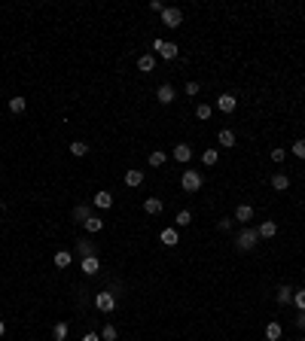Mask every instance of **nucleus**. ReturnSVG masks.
Instances as JSON below:
<instances>
[{
    "label": "nucleus",
    "instance_id": "nucleus-1",
    "mask_svg": "<svg viewBox=\"0 0 305 341\" xmlns=\"http://www.w3.org/2000/svg\"><path fill=\"white\" fill-rule=\"evenodd\" d=\"M256 241H259V232L256 229H244V232H238V238H235V247L247 253V250L256 247Z\"/></svg>",
    "mask_w": 305,
    "mask_h": 341
},
{
    "label": "nucleus",
    "instance_id": "nucleus-2",
    "mask_svg": "<svg viewBox=\"0 0 305 341\" xmlns=\"http://www.w3.org/2000/svg\"><path fill=\"white\" fill-rule=\"evenodd\" d=\"M95 308L98 311H104V314H110V311H116V292H98L95 295Z\"/></svg>",
    "mask_w": 305,
    "mask_h": 341
},
{
    "label": "nucleus",
    "instance_id": "nucleus-3",
    "mask_svg": "<svg viewBox=\"0 0 305 341\" xmlns=\"http://www.w3.org/2000/svg\"><path fill=\"white\" fill-rule=\"evenodd\" d=\"M180 21H183V13H180L177 6H165V9H162V25H165V28H177Z\"/></svg>",
    "mask_w": 305,
    "mask_h": 341
},
{
    "label": "nucleus",
    "instance_id": "nucleus-4",
    "mask_svg": "<svg viewBox=\"0 0 305 341\" xmlns=\"http://www.w3.org/2000/svg\"><path fill=\"white\" fill-rule=\"evenodd\" d=\"M153 49L159 52L162 58H168V61H171V58H177V43H165V40H159V37H156V40H153Z\"/></svg>",
    "mask_w": 305,
    "mask_h": 341
},
{
    "label": "nucleus",
    "instance_id": "nucleus-5",
    "mask_svg": "<svg viewBox=\"0 0 305 341\" xmlns=\"http://www.w3.org/2000/svg\"><path fill=\"white\" fill-rule=\"evenodd\" d=\"M180 183H183L186 192H198V189H201V174H198V170H186Z\"/></svg>",
    "mask_w": 305,
    "mask_h": 341
},
{
    "label": "nucleus",
    "instance_id": "nucleus-6",
    "mask_svg": "<svg viewBox=\"0 0 305 341\" xmlns=\"http://www.w3.org/2000/svg\"><path fill=\"white\" fill-rule=\"evenodd\" d=\"M80 268H83L86 277H95L98 268H101V259H98V256H86V259H80Z\"/></svg>",
    "mask_w": 305,
    "mask_h": 341
},
{
    "label": "nucleus",
    "instance_id": "nucleus-7",
    "mask_svg": "<svg viewBox=\"0 0 305 341\" xmlns=\"http://www.w3.org/2000/svg\"><path fill=\"white\" fill-rule=\"evenodd\" d=\"M92 204L98 210H107V207H113V192H107V189H101V192H95V198H92Z\"/></svg>",
    "mask_w": 305,
    "mask_h": 341
},
{
    "label": "nucleus",
    "instance_id": "nucleus-8",
    "mask_svg": "<svg viewBox=\"0 0 305 341\" xmlns=\"http://www.w3.org/2000/svg\"><path fill=\"white\" fill-rule=\"evenodd\" d=\"M235 107H238L235 95H220V98H217V110H220V113H232Z\"/></svg>",
    "mask_w": 305,
    "mask_h": 341
},
{
    "label": "nucleus",
    "instance_id": "nucleus-9",
    "mask_svg": "<svg viewBox=\"0 0 305 341\" xmlns=\"http://www.w3.org/2000/svg\"><path fill=\"white\" fill-rule=\"evenodd\" d=\"M177 95H174V85H159V92H156V101H159V104H171V101H174Z\"/></svg>",
    "mask_w": 305,
    "mask_h": 341
},
{
    "label": "nucleus",
    "instance_id": "nucleus-10",
    "mask_svg": "<svg viewBox=\"0 0 305 341\" xmlns=\"http://www.w3.org/2000/svg\"><path fill=\"white\" fill-rule=\"evenodd\" d=\"M189 158H193V150H189L186 143H177L174 146V162H180V165H186Z\"/></svg>",
    "mask_w": 305,
    "mask_h": 341
},
{
    "label": "nucleus",
    "instance_id": "nucleus-11",
    "mask_svg": "<svg viewBox=\"0 0 305 341\" xmlns=\"http://www.w3.org/2000/svg\"><path fill=\"white\" fill-rule=\"evenodd\" d=\"M144 210L150 213V217H159V213L165 210V204H162L159 198H146V201H144Z\"/></svg>",
    "mask_w": 305,
    "mask_h": 341
},
{
    "label": "nucleus",
    "instance_id": "nucleus-12",
    "mask_svg": "<svg viewBox=\"0 0 305 341\" xmlns=\"http://www.w3.org/2000/svg\"><path fill=\"white\" fill-rule=\"evenodd\" d=\"M144 183V170H126V186L128 189H138Z\"/></svg>",
    "mask_w": 305,
    "mask_h": 341
},
{
    "label": "nucleus",
    "instance_id": "nucleus-13",
    "mask_svg": "<svg viewBox=\"0 0 305 341\" xmlns=\"http://www.w3.org/2000/svg\"><path fill=\"white\" fill-rule=\"evenodd\" d=\"M159 238H162V244H165V247H177V244H180L177 229H162V235H159Z\"/></svg>",
    "mask_w": 305,
    "mask_h": 341
},
{
    "label": "nucleus",
    "instance_id": "nucleus-14",
    "mask_svg": "<svg viewBox=\"0 0 305 341\" xmlns=\"http://www.w3.org/2000/svg\"><path fill=\"white\" fill-rule=\"evenodd\" d=\"M138 70L141 73H153L156 70V58H153V55H141V58H138Z\"/></svg>",
    "mask_w": 305,
    "mask_h": 341
},
{
    "label": "nucleus",
    "instance_id": "nucleus-15",
    "mask_svg": "<svg viewBox=\"0 0 305 341\" xmlns=\"http://www.w3.org/2000/svg\"><path fill=\"white\" fill-rule=\"evenodd\" d=\"M256 232H259V238H275V232H278V222H275V220H266V222L259 225Z\"/></svg>",
    "mask_w": 305,
    "mask_h": 341
},
{
    "label": "nucleus",
    "instance_id": "nucleus-16",
    "mask_svg": "<svg viewBox=\"0 0 305 341\" xmlns=\"http://www.w3.org/2000/svg\"><path fill=\"white\" fill-rule=\"evenodd\" d=\"M235 220H238V222H251L253 220V207H251V204H241V207L235 210Z\"/></svg>",
    "mask_w": 305,
    "mask_h": 341
},
{
    "label": "nucleus",
    "instance_id": "nucleus-17",
    "mask_svg": "<svg viewBox=\"0 0 305 341\" xmlns=\"http://www.w3.org/2000/svg\"><path fill=\"white\" fill-rule=\"evenodd\" d=\"M83 225H86V232H92V235H95V232H101V229H104V220H101V217H95V213H92V217H89Z\"/></svg>",
    "mask_w": 305,
    "mask_h": 341
},
{
    "label": "nucleus",
    "instance_id": "nucleus-18",
    "mask_svg": "<svg viewBox=\"0 0 305 341\" xmlns=\"http://www.w3.org/2000/svg\"><path fill=\"white\" fill-rule=\"evenodd\" d=\"M217 140H220V146H226V150H229V146H235V131L223 128V131L217 134Z\"/></svg>",
    "mask_w": 305,
    "mask_h": 341
},
{
    "label": "nucleus",
    "instance_id": "nucleus-19",
    "mask_svg": "<svg viewBox=\"0 0 305 341\" xmlns=\"http://www.w3.org/2000/svg\"><path fill=\"white\" fill-rule=\"evenodd\" d=\"M76 250H80L83 259H86V256H98V247H95L92 241H80V244H76Z\"/></svg>",
    "mask_w": 305,
    "mask_h": 341
},
{
    "label": "nucleus",
    "instance_id": "nucleus-20",
    "mask_svg": "<svg viewBox=\"0 0 305 341\" xmlns=\"http://www.w3.org/2000/svg\"><path fill=\"white\" fill-rule=\"evenodd\" d=\"M287 186H290V177H287V174H275V177H272V189H275V192H284Z\"/></svg>",
    "mask_w": 305,
    "mask_h": 341
},
{
    "label": "nucleus",
    "instance_id": "nucleus-21",
    "mask_svg": "<svg viewBox=\"0 0 305 341\" xmlns=\"http://www.w3.org/2000/svg\"><path fill=\"white\" fill-rule=\"evenodd\" d=\"M275 299H278L281 305H290V302H293V290H290V287H278Z\"/></svg>",
    "mask_w": 305,
    "mask_h": 341
},
{
    "label": "nucleus",
    "instance_id": "nucleus-22",
    "mask_svg": "<svg viewBox=\"0 0 305 341\" xmlns=\"http://www.w3.org/2000/svg\"><path fill=\"white\" fill-rule=\"evenodd\" d=\"M281 332H284V329H281V323H269V326H266V338H269V341H278Z\"/></svg>",
    "mask_w": 305,
    "mask_h": 341
},
{
    "label": "nucleus",
    "instance_id": "nucleus-23",
    "mask_svg": "<svg viewBox=\"0 0 305 341\" xmlns=\"http://www.w3.org/2000/svg\"><path fill=\"white\" fill-rule=\"evenodd\" d=\"M89 217H92V207H86V204H80V207L73 210V220H76V222H86Z\"/></svg>",
    "mask_w": 305,
    "mask_h": 341
},
{
    "label": "nucleus",
    "instance_id": "nucleus-24",
    "mask_svg": "<svg viewBox=\"0 0 305 341\" xmlns=\"http://www.w3.org/2000/svg\"><path fill=\"white\" fill-rule=\"evenodd\" d=\"M86 153H89V146H86L83 140H73V143H71V155H76V158H83Z\"/></svg>",
    "mask_w": 305,
    "mask_h": 341
},
{
    "label": "nucleus",
    "instance_id": "nucleus-25",
    "mask_svg": "<svg viewBox=\"0 0 305 341\" xmlns=\"http://www.w3.org/2000/svg\"><path fill=\"white\" fill-rule=\"evenodd\" d=\"M165 158H168V155H165L162 150H153V153H150V165H153V168H162Z\"/></svg>",
    "mask_w": 305,
    "mask_h": 341
},
{
    "label": "nucleus",
    "instance_id": "nucleus-26",
    "mask_svg": "<svg viewBox=\"0 0 305 341\" xmlns=\"http://www.w3.org/2000/svg\"><path fill=\"white\" fill-rule=\"evenodd\" d=\"M25 107H28L25 98H9V110L13 113H25Z\"/></svg>",
    "mask_w": 305,
    "mask_h": 341
},
{
    "label": "nucleus",
    "instance_id": "nucleus-27",
    "mask_svg": "<svg viewBox=\"0 0 305 341\" xmlns=\"http://www.w3.org/2000/svg\"><path fill=\"white\" fill-rule=\"evenodd\" d=\"M217 158H220V153H217V150H205V153H201V162H205L208 168H211V165H217Z\"/></svg>",
    "mask_w": 305,
    "mask_h": 341
},
{
    "label": "nucleus",
    "instance_id": "nucleus-28",
    "mask_svg": "<svg viewBox=\"0 0 305 341\" xmlns=\"http://www.w3.org/2000/svg\"><path fill=\"white\" fill-rule=\"evenodd\" d=\"M52 338H55V341H64V338H67V323H55Z\"/></svg>",
    "mask_w": 305,
    "mask_h": 341
},
{
    "label": "nucleus",
    "instance_id": "nucleus-29",
    "mask_svg": "<svg viewBox=\"0 0 305 341\" xmlns=\"http://www.w3.org/2000/svg\"><path fill=\"white\" fill-rule=\"evenodd\" d=\"M55 265H58V268H67V265H71V253L58 250V253H55Z\"/></svg>",
    "mask_w": 305,
    "mask_h": 341
},
{
    "label": "nucleus",
    "instance_id": "nucleus-30",
    "mask_svg": "<svg viewBox=\"0 0 305 341\" xmlns=\"http://www.w3.org/2000/svg\"><path fill=\"white\" fill-rule=\"evenodd\" d=\"M101 341H116V326H104V332H101Z\"/></svg>",
    "mask_w": 305,
    "mask_h": 341
},
{
    "label": "nucleus",
    "instance_id": "nucleus-31",
    "mask_svg": "<svg viewBox=\"0 0 305 341\" xmlns=\"http://www.w3.org/2000/svg\"><path fill=\"white\" fill-rule=\"evenodd\" d=\"M290 153L296 155V158H305V140H296V143L290 146Z\"/></svg>",
    "mask_w": 305,
    "mask_h": 341
},
{
    "label": "nucleus",
    "instance_id": "nucleus-32",
    "mask_svg": "<svg viewBox=\"0 0 305 341\" xmlns=\"http://www.w3.org/2000/svg\"><path fill=\"white\" fill-rule=\"evenodd\" d=\"M293 305H296L299 311H305V290H299V292H293Z\"/></svg>",
    "mask_w": 305,
    "mask_h": 341
},
{
    "label": "nucleus",
    "instance_id": "nucleus-33",
    "mask_svg": "<svg viewBox=\"0 0 305 341\" xmlns=\"http://www.w3.org/2000/svg\"><path fill=\"white\" fill-rule=\"evenodd\" d=\"M211 110H214L211 104H198V107H196V116H198V119H208V116H211Z\"/></svg>",
    "mask_w": 305,
    "mask_h": 341
},
{
    "label": "nucleus",
    "instance_id": "nucleus-34",
    "mask_svg": "<svg viewBox=\"0 0 305 341\" xmlns=\"http://www.w3.org/2000/svg\"><path fill=\"white\" fill-rule=\"evenodd\" d=\"M189 222H193V213H189V210H180V213H177V225H189Z\"/></svg>",
    "mask_w": 305,
    "mask_h": 341
},
{
    "label": "nucleus",
    "instance_id": "nucleus-35",
    "mask_svg": "<svg viewBox=\"0 0 305 341\" xmlns=\"http://www.w3.org/2000/svg\"><path fill=\"white\" fill-rule=\"evenodd\" d=\"M284 158H287V153H284V150H278V146H275V150H272V162L278 165V162H284Z\"/></svg>",
    "mask_w": 305,
    "mask_h": 341
},
{
    "label": "nucleus",
    "instance_id": "nucleus-36",
    "mask_svg": "<svg viewBox=\"0 0 305 341\" xmlns=\"http://www.w3.org/2000/svg\"><path fill=\"white\" fill-rule=\"evenodd\" d=\"M217 229H220V232H229V229H232V220H220Z\"/></svg>",
    "mask_w": 305,
    "mask_h": 341
},
{
    "label": "nucleus",
    "instance_id": "nucleus-37",
    "mask_svg": "<svg viewBox=\"0 0 305 341\" xmlns=\"http://www.w3.org/2000/svg\"><path fill=\"white\" fill-rule=\"evenodd\" d=\"M186 95H198V83H186Z\"/></svg>",
    "mask_w": 305,
    "mask_h": 341
},
{
    "label": "nucleus",
    "instance_id": "nucleus-38",
    "mask_svg": "<svg viewBox=\"0 0 305 341\" xmlns=\"http://www.w3.org/2000/svg\"><path fill=\"white\" fill-rule=\"evenodd\" d=\"M83 341H101V335H98V332H86Z\"/></svg>",
    "mask_w": 305,
    "mask_h": 341
},
{
    "label": "nucleus",
    "instance_id": "nucleus-39",
    "mask_svg": "<svg viewBox=\"0 0 305 341\" xmlns=\"http://www.w3.org/2000/svg\"><path fill=\"white\" fill-rule=\"evenodd\" d=\"M296 326H299V329H305V311H299V317H296Z\"/></svg>",
    "mask_w": 305,
    "mask_h": 341
},
{
    "label": "nucleus",
    "instance_id": "nucleus-40",
    "mask_svg": "<svg viewBox=\"0 0 305 341\" xmlns=\"http://www.w3.org/2000/svg\"><path fill=\"white\" fill-rule=\"evenodd\" d=\"M6 332V326H3V320H0V335H3Z\"/></svg>",
    "mask_w": 305,
    "mask_h": 341
},
{
    "label": "nucleus",
    "instance_id": "nucleus-41",
    "mask_svg": "<svg viewBox=\"0 0 305 341\" xmlns=\"http://www.w3.org/2000/svg\"><path fill=\"white\" fill-rule=\"evenodd\" d=\"M0 210H3V201H0Z\"/></svg>",
    "mask_w": 305,
    "mask_h": 341
}]
</instances>
